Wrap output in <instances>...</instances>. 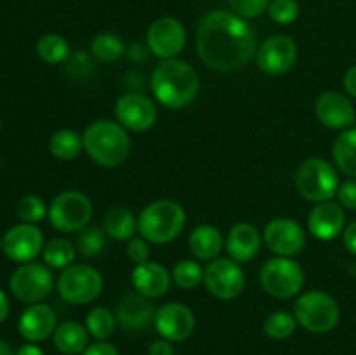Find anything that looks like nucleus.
<instances>
[{
  "instance_id": "obj_12",
  "label": "nucleus",
  "mask_w": 356,
  "mask_h": 355,
  "mask_svg": "<svg viewBox=\"0 0 356 355\" xmlns=\"http://www.w3.org/2000/svg\"><path fill=\"white\" fill-rule=\"evenodd\" d=\"M146 45L156 58L174 59L186 45V30L176 17H160L146 31Z\"/></svg>"
},
{
  "instance_id": "obj_23",
  "label": "nucleus",
  "mask_w": 356,
  "mask_h": 355,
  "mask_svg": "<svg viewBox=\"0 0 356 355\" xmlns=\"http://www.w3.org/2000/svg\"><path fill=\"white\" fill-rule=\"evenodd\" d=\"M263 237L250 223H238L233 226L226 239V251L236 263H249L259 254Z\"/></svg>"
},
{
  "instance_id": "obj_1",
  "label": "nucleus",
  "mask_w": 356,
  "mask_h": 355,
  "mask_svg": "<svg viewBox=\"0 0 356 355\" xmlns=\"http://www.w3.org/2000/svg\"><path fill=\"white\" fill-rule=\"evenodd\" d=\"M197 51L209 68L216 72H235L257 54L256 33L235 13L212 10L198 23Z\"/></svg>"
},
{
  "instance_id": "obj_16",
  "label": "nucleus",
  "mask_w": 356,
  "mask_h": 355,
  "mask_svg": "<svg viewBox=\"0 0 356 355\" xmlns=\"http://www.w3.org/2000/svg\"><path fill=\"white\" fill-rule=\"evenodd\" d=\"M153 326L163 340L176 343V341H186L193 334L197 320L191 308L183 303L172 301L156 310Z\"/></svg>"
},
{
  "instance_id": "obj_50",
  "label": "nucleus",
  "mask_w": 356,
  "mask_h": 355,
  "mask_svg": "<svg viewBox=\"0 0 356 355\" xmlns=\"http://www.w3.org/2000/svg\"><path fill=\"white\" fill-rule=\"evenodd\" d=\"M0 164H2V159H0Z\"/></svg>"
},
{
  "instance_id": "obj_14",
  "label": "nucleus",
  "mask_w": 356,
  "mask_h": 355,
  "mask_svg": "<svg viewBox=\"0 0 356 355\" xmlns=\"http://www.w3.org/2000/svg\"><path fill=\"white\" fill-rule=\"evenodd\" d=\"M264 244L271 253L282 258H292L306 246L305 228L292 218H275L263 233Z\"/></svg>"
},
{
  "instance_id": "obj_31",
  "label": "nucleus",
  "mask_w": 356,
  "mask_h": 355,
  "mask_svg": "<svg viewBox=\"0 0 356 355\" xmlns=\"http://www.w3.org/2000/svg\"><path fill=\"white\" fill-rule=\"evenodd\" d=\"M90 52L96 59L103 63H111L120 59L125 54V44L120 35L104 31V33L96 35L90 42Z\"/></svg>"
},
{
  "instance_id": "obj_19",
  "label": "nucleus",
  "mask_w": 356,
  "mask_h": 355,
  "mask_svg": "<svg viewBox=\"0 0 356 355\" xmlns=\"http://www.w3.org/2000/svg\"><path fill=\"white\" fill-rule=\"evenodd\" d=\"M315 113L325 127L336 129V131L348 129L356 118L355 106L350 97L337 90H327L316 100Z\"/></svg>"
},
{
  "instance_id": "obj_28",
  "label": "nucleus",
  "mask_w": 356,
  "mask_h": 355,
  "mask_svg": "<svg viewBox=\"0 0 356 355\" xmlns=\"http://www.w3.org/2000/svg\"><path fill=\"white\" fill-rule=\"evenodd\" d=\"M49 152L59 160H73L83 152V136L73 129H59L49 139Z\"/></svg>"
},
{
  "instance_id": "obj_34",
  "label": "nucleus",
  "mask_w": 356,
  "mask_h": 355,
  "mask_svg": "<svg viewBox=\"0 0 356 355\" xmlns=\"http://www.w3.org/2000/svg\"><path fill=\"white\" fill-rule=\"evenodd\" d=\"M298 327V320H296L294 313L289 312H273L268 315L264 320V333L271 338V340H287L296 333Z\"/></svg>"
},
{
  "instance_id": "obj_30",
  "label": "nucleus",
  "mask_w": 356,
  "mask_h": 355,
  "mask_svg": "<svg viewBox=\"0 0 356 355\" xmlns=\"http://www.w3.org/2000/svg\"><path fill=\"white\" fill-rule=\"evenodd\" d=\"M37 54L49 65H61L68 61L72 49L65 37L58 33H45L37 42Z\"/></svg>"
},
{
  "instance_id": "obj_26",
  "label": "nucleus",
  "mask_w": 356,
  "mask_h": 355,
  "mask_svg": "<svg viewBox=\"0 0 356 355\" xmlns=\"http://www.w3.org/2000/svg\"><path fill=\"white\" fill-rule=\"evenodd\" d=\"M103 230L115 240H131L138 232V219L129 209L115 207L104 216Z\"/></svg>"
},
{
  "instance_id": "obj_48",
  "label": "nucleus",
  "mask_w": 356,
  "mask_h": 355,
  "mask_svg": "<svg viewBox=\"0 0 356 355\" xmlns=\"http://www.w3.org/2000/svg\"><path fill=\"white\" fill-rule=\"evenodd\" d=\"M0 249H2V239H0Z\"/></svg>"
},
{
  "instance_id": "obj_25",
  "label": "nucleus",
  "mask_w": 356,
  "mask_h": 355,
  "mask_svg": "<svg viewBox=\"0 0 356 355\" xmlns=\"http://www.w3.org/2000/svg\"><path fill=\"white\" fill-rule=\"evenodd\" d=\"M52 340H54V347L65 355L83 354V350L89 347L87 329L82 324L73 322V320L59 324L52 334Z\"/></svg>"
},
{
  "instance_id": "obj_42",
  "label": "nucleus",
  "mask_w": 356,
  "mask_h": 355,
  "mask_svg": "<svg viewBox=\"0 0 356 355\" xmlns=\"http://www.w3.org/2000/svg\"><path fill=\"white\" fill-rule=\"evenodd\" d=\"M343 242L346 247L348 253L355 254L356 256V221L350 223L343 232Z\"/></svg>"
},
{
  "instance_id": "obj_15",
  "label": "nucleus",
  "mask_w": 356,
  "mask_h": 355,
  "mask_svg": "<svg viewBox=\"0 0 356 355\" xmlns=\"http://www.w3.org/2000/svg\"><path fill=\"white\" fill-rule=\"evenodd\" d=\"M44 235L40 228L30 223L14 225L2 237V251L10 261L16 263H30L44 251Z\"/></svg>"
},
{
  "instance_id": "obj_32",
  "label": "nucleus",
  "mask_w": 356,
  "mask_h": 355,
  "mask_svg": "<svg viewBox=\"0 0 356 355\" xmlns=\"http://www.w3.org/2000/svg\"><path fill=\"white\" fill-rule=\"evenodd\" d=\"M117 317L104 306H96L87 313L86 329L96 341H106L117 327Z\"/></svg>"
},
{
  "instance_id": "obj_7",
  "label": "nucleus",
  "mask_w": 356,
  "mask_h": 355,
  "mask_svg": "<svg viewBox=\"0 0 356 355\" xmlns=\"http://www.w3.org/2000/svg\"><path fill=\"white\" fill-rule=\"evenodd\" d=\"M259 282L273 298L289 299L301 292L305 285V270L291 258H271L261 268Z\"/></svg>"
},
{
  "instance_id": "obj_47",
  "label": "nucleus",
  "mask_w": 356,
  "mask_h": 355,
  "mask_svg": "<svg viewBox=\"0 0 356 355\" xmlns=\"http://www.w3.org/2000/svg\"><path fill=\"white\" fill-rule=\"evenodd\" d=\"M0 355H16L13 352V348L6 343L3 340H0Z\"/></svg>"
},
{
  "instance_id": "obj_17",
  "label": "nucleus",
  "mask_w": 356,
  "mask_h": 355,
  "mask_svg": "<svg viewBox=\"0 0 356 355\" xmlns=\"http://www.w3.org/2000/svg\"><path fill=\"white\" fill-rule=\"evenodd\" d=\"M257 66L266 75H284L298 59V45L287 35H273L257 49Z\"/></svg>"
},
{
  "instance_id": "obj_6",
  "label": "nucleus",
  "mask_w": 356,
  "mask_h": 355,
  "mask_svg": "<svg viewBox=\"0 0 356 355\" xmlns=\"http://www.w3.org/2000/svg\"><path fill=\"white\" fill-rule=\"evenodd\" d=\"M294 317L299 326L315 334L330 333L341 317L339 305L325 291H308L299 296L294 305Z\"/></svg>"
},
{
  "instance_id": "obj_49",
  "label": "nucleus",
  "mask_w": 356,
  "mask_h": 355,
  "mask_svg": "<svg viewBox=\"0 0 356 355\" xmlns=\"http://www.w3.org/2000/svg\"><path fill=\"white\" fill-rule=\"evenodd\" d=\"M0 131H2V120H0Z\"/></svg>"
},
{
  "instance_id": "obj_29",
  "label": "nucleus",
  "mask_w": 356,
  "mask_h": 355,
  "mask_svg": "<svg viewBox=\"0 0 356 355\" xmlns=\"http://www.w3.org/2000/svg\"><path fill=\"white\" fill-rule=\"evenodd\" d=\"M42 258L49 268L65 270V268L72 267L73 261H75L76 247L70 240L58 237V239H52L45 244Z\"/></svg>"
},
{
  "instance_id": "obj_43",
  "label": "nucleus",
  "mask_w": 356,
  "mask_h": 355,
  "mask_svg": "<svg viewBox=\"0 0 356 355\" xmlns=\"http://www.w3.org/2000/svg\"><path fill=\"white\" fill-rule=\"evenodd\" d=\"M148 355H174V347L167 340H156L149 345Z\"/></svg>"
},
{
  "instance_id": "obj_37",
  "label": "nucleus",
  "mask_w": 356,
  "mask_h": 355,
  "mask_svg": "<svg viewBox=\"0 0 356 355\" xmlns=\"http://www.w3.org/2000/svg\"><path fill=\"white\" fill-rule=\"evenodd\" d=\"M299 3L298 0H271L268 13L270 17L278 24H291L298 19L299 16Z\"/></svg>"
},
{
  "instance_id": "obj_18",
  "label": "nucleus",
  "mask_w": 356,
  "mask_h": 355,
  "mask_svg": "<svg viewBox=\"0 0 356 355\" xmlns=\"http://www.w3.org/2000/svg\"><path fill=\"white\" fill-rule=\"evenodd\" d=\"M155 313L156 310L149 298L139 292H127L115 308L117 324L129 333H141L148 329L155 320Z\"/></svg>"
},
{
  "instance_id": "obj_24",
  "label": "nucleus",
  "mask_w": 356,
  "mask_h": 355,
  "mask_svg": "<svg viewBox=\"0 0 356 355\" xmlns=\"http://www.w3.org/2000/svg\"><path fill=\"white\" fill-rule=\"evenodd\" d=\"M190 251L202 261H212L219 258L222 251L221 232L214 225H198L190 235Z\"/></svg>"
},
{
  "instance_id": "obj_33",
  "label": "nucleus",
  "mask_w": 356,
  "mask_h": 355,
  "mask_svg": "<svg viewBox=\"0 0 356 355\" xmlns=\"http://www.w3.org/2000/svg\"><path fill=\"white\" fill-rule=\"evenodd\" d=\"M204 270L198 261L181 260L172 268V281L181 289H195L204 282Z\"/></svg>"
},
{
  "instance_id": "obj_38",
  "label": "nucleus",
  "mask_w": 356,
  "mask_h": 355,
  "mask_svg": "<svg viewBox=\"0 0 356 355\" xmlns=\"http://www.w3.org/2000/svg\"><path fill=\"white\" fill-rule=\"evenodd\" d=\"M271 0H228L229 7L236 16L243 19H254L259 17L264 10H268Z\"/></svg>"
},
{
  "instance_id": "obj_5",
  "label": "nucleus",
  "mask_w": 356,
  "mask_h": 355,
  "mask_svg": "<svg viewBox=\"0 0 356 355\" xmlns=\"http://www.w3.org/2000/svg\"><path fill=\"white\" fill-rule=\"evenodd\" d=\"M294 183L299 195L315 204L332 200L339 190V178L336 169L332 164L318 157H312L298 167Z\"/></svg>"
},
{
  "instance_id": "obj_39",
  "label": "nucleus",
  "mask_w": 356,
  "mask_h": 355,
  "mask_svg": "<svg viewBox=\"0 0 356 355\" xmlns=\"http://www.w3.org/2000/svg\"><path fill=\"white\" fill-rule=\"evenodd\" d=\"M149 242L143 237H132L127 244V258L134 265H141L149 261Z\"/></svg>"
},
{
  "instance_id": "obj_8",
  "label": "nucleus",
  "mask_w": 356,
  "mask_h": 355,
  "mask_svg": "<svg viewBox=\"0 0 356 355\" xmlns=\"http://www.w3.org/2000/svg\"><path fill=\"white\" fill-rule=\"evenodd\" d=\"M47 216L51 225L59 232H82L92 218V204L82 191H61L52 198Z\"/></svg>"
},
{
  "instance_id": "obj_3",
  "label": "nucleus",
  "mask_w": 356,
  "mask_h": 355,
  "mask_svg": "<svg viewBox=\"0 0 356 355\" xmlns=\"http://www.w3.org/2000/svg\"><path fill=\"white\" fill-rule=\"evenodd\" d=\"M83 152L101 167H118L127 160L131 153V138L127 129L118 122L101 120L92 122L83 131Z\"/></svg>"
},
{
  "instance_id": "obj_27",
  "label": "nucleus",
  "mask_w": 356,
  "mask_h": 355,
  "mask_svg": "<svg viewBox=\"0 0 356 355\" xmlns=\"http://www.w3.org/2000/svg\"><path fill=\"white\" fill-rule=\"evenodd\" d=\"M332 155L341 173L356 178V127L346 129L337 136L332 145Z\"/></svg>"
},
{
  "instance_id": "obj_41",
  "label": "nucleus",
  "mask_w": 356,
  "mask_h": 355,
  "mask_svg": "<svg viewBox=\"0 0 356 355\" xmlns=\"http://www.w3.org/2000/svg\"><path fill=\"white\" fill-rule=\"evenodd\" d=\"M82 355H120V352L108 341H96V343L89 345Z\"/></svg>"
},
{
  "instance_id": "obj_22",
  "label": "nucleus",
  "mask_w": 356,
  "mask_h": 355,
  "mask_svg": "<svg viewBox=\"0 0 356 355\" xmlns=\"http://www.w3.org/2000/svg\"><path fill=\"white\" fill-rule=\"evenodd\" d=\"M170 281H172V275L163 265L156 263V261L136 265L132 270V285H134L136 292L149 299L162 298L163 294H167Z\"/></svg>"
},
{
  "instance_id": "obj_11",
  "label": "nucleus",
  "mask_w": 356,
  "mask_h": 355,
  "mask_svg": "<svg viewBox=\"0 0 356 355\" xmlns=\"http://www.w3.org/2000/svg\"><path fill=\"white\" fill-rule=\"evenodd\" d=\"M204 284L219 299H235L245 287V275L232 258H216L204 270Z\"/></svg>"
},
{
  "instance_id": "obj_20",
  "label": "nucleus",
  "mask_w": 356,
  "mask_h": 355,
  "mask_svg": "<svg viewBox=\"0 0 356 355\" xmlns=\"http://www.w3.org/2000/svg\"><path fill=\"white\" fill-rule=\"evenodd\" d=\"M58 327V317L52 306L45 303H31L23 310L17 322L19 334L30 343H38L54 334Z\"/></svg>"
},
{
  "instance_id": "obj_9",
  "label": "nucleus",
  "mask_w": 356,
  "mask_h": 355,
  "mask_svg": "<svg viewBox=\"0 0 356 355\" xmlns=\"http://www.w3.org/2000/svg\"><path fill=\"white\" fill-rule=\"evenodd\" d=\"M103 275L89 265H72L58 277L59 296L70 305H86L103 292Z\"/></svg>"
},
{
  "instance_id": "obj_36",
  "label": "nucleus",
  "mask_w": 356,
  "mask_h": 355,
  "mask_svg": "<svg viewBox=\"0 0 356 355\" xmlns=\"http://www.w3.org/2000/svg\"><path fill=\"white\" fill-rule=\"evenodd\" d=\"M17 216L23 223H30V225H37L40 223L45 216L49 214V207L45 202L37 195H24L19 202H17Z\"/></svg>"
},
{
  "instance_id": "obj_44",
  "label": "nucleus",
  "mask_w": 356,
  "mask_h": 355,
  "mask_svg": "<svg viewBox=\"0 0 356 355\" xmlns=\"http://www.w3.org/2000/svg\"><path fill=\"white\" fill-rule=\"evenodd\" d=\"M344 89L350 96L356 97V65L351 66L344 75Z\"/></svg>"
},
{
  "instance_id": "obj_4",
  "label": "nucleus",
  "mask_w": 356,
  "mask_h": 355,
  "mask_svg": "<svg viewBox=\"0 0 356 355\" xmlns=\"http://www.w3.org/2000/svg\"><path fill=\"white\" fill-rule=\"evenodd\" d=\"M186 225V212L179 202L160 198L141 211L138 232L149 244H169L179 237Z\"/></svg>"
},
{
  "instance_id": "obj_35",
  "label": "nucleus",
  "mask_w": 356,
  "mask_h": 355,
  "mask_svg": "<svg viewBox=\"0 0 356 355\" xmlns=\"http://www.w3.org/2000/svg\"><path fill=\"white\" fill-rule=\"evenodd\" d=\"M106 247V232L101 228H83L76 239V253L86 258H96Z\"/></svg>"
},
{
  "instance_id": "obj_21",
  "label": "nucleus",
  "mask_w": 356,
  "mask_h": 355,
  "mask_svg": "<svg viewBox=\"0 0 356 355\" xmlns=\"http://www.w3.org/2000/svg\"><path fill=\"white\" fill-rule=\"evenodd\" d=\"M346 228L343 205L334 200L320 202L308 216V230L315 239L332 240Z\"/></svg>"
},
{
  "instance_id": "obj_45",
  "label": "nucleus",
  "mask_w": 356,
  "mask_h": 355,
  "mask_svg": "<svg viewBox=\"0 0 356 355\" xmlns=\"http://www.w3.org/2000/svg\"><path fill=\"white\" fill-rule=\"evenodd\" d=\"M9 310H10L9 298H7L6 292L0 289V324L7 319V315H9Z\"/></svg>"
},
{
  "instance_id": "obj_40",
  "label": "nucleus",
  "mask_w": 356,
  "mask_h": 355,
  "mask_svg": "<svg viewBox=\"0 0 356 355\" xmlns=\"http://www.w3.org/2000/svg\"><path fill=\"white\" fill-rule=\"evenodd\" d=\"M337 198H339V204L343 205V207L356 209V178H351V180L339 184Z\"/></svg>"
},
{
  "instance_id": "obj_2",
  "label": "nucleus",
  "mask_w": 356,
  "mask_h": 355,
  "mask_svg": "<svg viewBox=\"0 0 356 355\" xmlns=\"http://www.w3.org/2000/svg\"><path fill=\"white\" fill-rule=\"evenodd\" d=\"M152 90L160 104L170 110H181L198 96L200 77L183 59H163L152 73Z\"/></svg>"
},
{
  "instance_id": "obj_10",
  "label": "nucleus",
  "mask_w": 356,
  "mask_h": 355,
  "mask_svg": "<svg viewBox=\"0 0 356 355\" xmlns=\"http://www.w3.org/2000/svg\"><path fill=\"white\" fill-rule=\"evenodd\" d=\"M9 287L13 294L23 303H40L51 294L54 287V278L45 263H23L14 270L9 278Z\"/></svg>"
},
{
  "instance_id": "obj_46",
  "label": "nucleus",
  "mask_w": 356,
  "mask_h": 355,
  "mask_svg": "<svg viewBox=\"0 0 356 355\" xmlns=\"http://www.w3.org/2000/svg\"><path fill=\"white\" fill-rule=\"evenodd\" d=\"M16 355H44V352H42L37 345L30 343V345H23V347L16 352Z\"/></svg>"
},
{
  "instance_id": "obj_13",
  "label": "nucleus",
  "mask_w": 356,
  "mask_h": 355,
  "mask_svg": "<svg viewBox=\"0 0 356 355\" xmlns=\"http://www.w3.org/2000/svg\"><path fill=\"white\" fill-rule=\"evenodd\" d=\"M117 122L127 131L145 132L155 125L159 111L148 96L139 93L122 94L115 103Z\"/></svg>"
}]
</instances>
